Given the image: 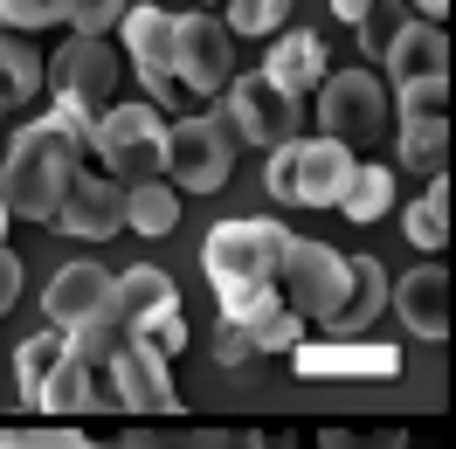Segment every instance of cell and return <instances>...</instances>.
I'll list each match as a JSON object with an SVG mask.
<instances>
[{
    "label": "cell",
    "mask_w": 456,
    "mask_h": 449,
    "mask_svg": "<svg viewBox=\"0 0 456 449\" xmlns=\"http://www.w3.org/2000/svg\"><path fill=\"white\" fill-rule=\"evenodd\" d=\"M49 222H56L62 235L104 242V235H118V228H125V187H118V180H104V173H77V180H69V194H62V208L49 215Z\"/></svg>",
    "instance_id": "e0dca14e"
},
{
    "label": "cell",
    "mask_w": 456,
    "mask_h": 449,
    "mask_svg": "<svg viewBox=\"0 0 456 449\" xmlns=\"http://www.w3.org/2000/svg\"><path fill=\"white\" fill-rule=\"evenodd\" d=\"M228 167H235V132H228L222 111H194L180 118V125H167V187L173 194H215L228 180Z\"/></svg>",
    "instance_id": "52a82bcc"
},
{
    "label": "cell",
    "mask_w": 456,
    "mask_h": 449,
    "mask_svg": "<svg viewBox=\"0 0 456 449\" xmlns=\"http://www.w3.org/2000/svg\"><path fill=\"white\" fill-rule=\"evenodd\" d=\"M235 332L249 339L256 353H297L305 346V318L284 305V298H270V305H256V311H242V318H228Z\"/></svg>",
    "instance_id": "603a6c76"
},
{
    "label": "cell",
    "mask_w": 456,
    "mask_h": 449,
    "mask_svg": "<svg viewBox=\"0 0 456 449\" xmlns=\"http://www.w3.org/2000/svg\"><path fill=\"white\" fill-rule=\"evenodd\" d=\"M49 84V56H35L28 35H0V104H28Z\"/></svg>",
    "instance_id": "cb8c5ba5"
},
{
    "label": "cell",
    "mask_w": 456,
    "mask_h": 449,
    "mask_svg": "<svg viewBox=\"0 0 456 449\" xmlns=\"http://www.w3.org/2000/svg\"><path fill=\"white\" fill-rule=\"evenodd\" d=\"M332 14H339V21H346L353 35H360V29L373 21V0H332Z\"/></svg>",
    "instance_id": "d590c367"
},
{
    "label": "cell",
    "mask_w": 456,
    "mask_h": 449,
    "mask_svg": "<svg viewBox=\"0 0 456 449\" xmlns=\"http://www.w3.org/2000/svg\"><path fill=\"white\" fill-rule=\"evenodd\" d=\"M387 208H395V167H353L339 215L346 222H380Z\"/></svg>",
    "instance_id": "4316f807"
},
{
    "label": "cell",
    "mask_w": 456,
    "mask_h": 449,
    "mask_svg": "<svg viewBox=\"0 0 456 449\" xmlns=\"http://www.w3.org/2000/svg\"><path fill=\"white\" fill-rule=\"evenodd\" d=\"M0 118H7V104H0Z\"/></svg>",
    "instance_id": "ab89813d"
},
{
    "label": "cell",
    "mask_w": 456,
    "mask_h": 449,
    "mask_svg": "<svg viewBox=\"0 0 456 449\" xmlns=\"http://www.w3.org/2000/svg\"><path fill=\"white\" fill-rule=\"evenodd\" d=\"M77 35H104L125 21V0H69V14H62Z\"/></svg>",
    "instance_id": "d6a6232c"
},
{
    "label": "cell",
    "mask_w": 456,
    "mask_h": 449,
    "mask_svg": "<svg viewBox=\"0 0 456 449\" xmlns=\"http://www.w3.org/2000/svg\"><path fill=\"white\" fill-rule=\"evenodd\" d=\"M222 97H228V104H222L228 132H235V139H249V145H263V152L290 145V139H297V125H305V104H297L290 90H277L270 77H263V69L235 77Z\"/></svg>",
    "instance_id": "ba28073f"
},
{
    "label": "cell",
    "mask_w": 456,
    "mask_h": 449,
    "mask_svg": "<svg viewBox=\"0 0 456 449\" xmlns=\"http://www.w3.org/2000/svg\"><path fill=\"white\" fill-rule=\"evenodd\" d=\"M353 152H346L339 139H290L270 152V173H263V187L277 200H290V208H339L346 200V180H353Z\"/></svg>",
    "instance_id": "5b68a950"
},
{
    "label": "cell",
    "mask_w": 456,
    "mask_h": 449,
    "mask_svg": "<svg viewBox=\"0 0 456 449\" xmlns=\"http://www.w3.org/2000/svg\"><path fill=\"white\" fill-rule=\"evenodd\" d=\"M173 401V366L167 353H152L139 339L118 332V353L104 360V380H97V408H139V415H167Z\"/></svg>",
    "instance_id": "30bf717a"
},
{
    "label": "cell",
    "mask_w": 456,
    "mask_h": 449,
    "mask_svg": "<svg viewBox=\"0 0 456 449\" xmlns=\"http://www.w3.org/2000/svg\"><path fill=\"white\" fill-rule=\"evenodd\" d=\"M387 305L401 311V325L415 339H450V270L443 263H415L408 277H395L387 283Z\"/></svg>",
    "instance_id": "2e32d148"
},
{
    "label": "cell",
    "mask_w": 456,
    "mask_h": 449,
    "mask_svg": "<svg viewBox=\"0 0 456 449\" xmlns=\"http://www.w3.org/2000/svg\"><path fill=\"white\" fill-rule=\"evenodd\" d=\"M208 353H215V360H222V366H242V360H256V346H249V339L235 332L228 318H222V325H215V346H208Z\"/></svg>",
    "instance_id": "836d02e7"
},
{
    "label": "cell",
    "mask_w": 456,
    "mask_h": 449,
    "mask_svg": "<svg viewBox=\"0 0 456 449\" xmlns=\"http://www.w3.org/2000/svg\"><path fill=\"white\" fill-rule=\"evenodd\" d=\"M408 7H415V21H436V29H443V14H450V0H408Z\"/></svg>",
    "instance_id": "8d00e7d4"
},
{
    "label": "cell",
    "mask_w": 456,
    "mask_h": 449,
    "mask_svg": "<svg viewBox=\"0 0 456 449\" xmlns=\"http://www.w3.org/2000/svg\"><path fill=\"white\" fill-rule=\"evenodd\" d=\"M387 77H395V90L450 77V35L436 29V21H401L395 42H387Z\"/></svg>",
    "instance_id": "d6986e66"
},
{
    "label": "cell",
    "mask_w": 456,
    "mask_h": 449,
    "mask_svg": "<svg viewBox=\"0 0 456 449\" xmlns=\"http://www.w3.org/2000/svg\"><path fill=\"white\" fill-rule=\"evenodd\" d=\"M90 152L118 173V187H145L167 173V118L159 104H104L90 125Z\"/></svg>",
    "instance_id": "277c9868"
},
{
    "label": "cell",
    "mask_w": 456,
    "mask_h": 449,
    "mask_svg": "<svg viewBox=\"0 0 456 449\" xmlns=\"http://www.w3.org/2000/svg\"><path fill=\"white\" fill-rule=\"evenodd\" d=\"M125 7H145V0H125Z\"/></svg>",
    "instance_id": "f35d334b"
},
{
    "label": "cell",
    "mask_w": 456,
    "mask_h": 449,
    "mask_svg": "<svg viewBox=\"0 0 456 449\" xmlns=\"http://www.w3.org/2000/svg\"><path fill=\"white\" fill-rule=\"evenodd\" d=\"M62 353H69V339L49 325V332H35V339H21V353H14V388H21V401H35L42 394V380L62 366Z\"/></svg>",
    "instance_id": "83f0119b"
},
{
    "label": "cell",
    "mask_w": 456,
    "mask_h": 449,
    "mask_svg": "<svg viewBox=\"0 0 456 449\" xmlns=\"http://www.w3.org/2000/svg\"><path fill=\"white\" fill-rule=\"evenodd\" d=\"M263 77L277 90H290L297 104H305V90H318L332 69H325V42H318L312 29H290V35H277L270 42V56H263Z\"/></svg>",
    "instance_id": "44dd1931"
},
{
    "label": "cell",
    "mask_w": 456,
    "mask_h": 449,
    "mask_svg": "<svg viewBox=\"0 0 456 449\" xmlns=\"http://www.w3.org/2000/svg\"><path fill=\"white\" fill-rule=\"evenodd\" d=\"M62 14H69V0H0V35H35Z\"/></svg>",
    "instance_id": "1f68e13d"
},
{
    "label": "cell",
    "mask_w": 456,
    "mask_h": 449,
    "mask_svg": "<svg viewBox=\"0 0 456 449\" xmlns=\"http://www.w3.org/2000/svg\"><path fill=\"white\" fill-rule=\"evenodd\" d=\"M0 449H118V443H90L62 421H35V429H0Z\"/></svg>",
    "instance_id": "f546056e"
},
{
    "label": "cell",
    "mask_w": 456,
    "mask_h": 449,
    "mask_svg": "<svg viewBox=\"0 0 456 449\" xmlns=\"http://www.w3.org/2000/svg\"><path fill=\"white\" fill-rule=\"evenodd\" d=\"M395 104H401V167L443 180V159H450V77L395 90Z\"/></svg>",
    "instance_id": "8fae6325"
},
{
    "label": "cell",
    "mask_w": 456,
    "mask_h": 449,
    "mask_svg": "<svg viewBox=\"0 0 456 449\" xmlns=\"http://www.w3.org/2000/svg\"><path fill=\"white\" fill-rule=\"evenodd\" d=\"M318 449H408L401 421H332L318 429Z\"/></svg>",
    "instance_id": "f1b7e54d"
},
{
    "label": "cell",
    "mask_w": 456,
    "mask_h": 449,
    "mask_svg": "<svg viewBox=\"0 0 456 449\" xmlns=\"http://www.w3.org/2000/svg\"><path fill=\"white\" fill-rule=\"evenodd\" d=\"M125 228H132V235H173V228H180V194H173L167 180L125 187Z\"/></svg>",
    "instance_id": "484cf974"
},
{
    "label": "cell",
    "mask_w": 456,
    "mask_h": 449,
    "mask_svg": "<svg viewBox=\"0 0 456 449\" xmlns=\"http://www.w3.org/2000/svg\"><path fill=\"white\" fill-rule=\"evenodd\" d=\"M118 449H290L270 429H125Z\"/></svg>",
    "instance_id": "ffe728a7"
},
{
    "label": "cell",
    "mask_w": 456,
    "mask_h": 449,
    "mask_svg": "<svg viewBox=\"0 0 456 449\" xmlns=\"http://www.w3.org/2000/svg\"><path fill=\"white\" fill-rule=\"evenodd\" d=\"M111 84H118V56L104 49V35H69L62 56H49V90H56V104H69V111L97 118L111 104Z\"/></svg>",
    "instance_id": "4fadbf2b"
},
{
    "label": "cell",
    "mask_w": 456,
    "mask_h": 449,
    "mask_svg": "<svg viewBox=\"0 0 456 449\" xmlns=\"http://www.w3.org/2000/svg\"><path fill=\"white\" fill-rule=\"evenodd\" d=\"M173 84L194 97H222L235 84L228 69V29L215 14H173Z\"/></svg>",
    "instance_id": "7c38bea8"
},
{
    "label": "cell",
    "mask_w": 456,
    "mask_h": 449,
    "mask_svg": "<svg viewBox=\"0 0 456 449\" xmlns=\"http://www.w3.org/2000/svg\"><path fill=\"white\" fill-rule=\"evenodd\" d=\"M14 298H21V256L0 242V318L14 311Z\"/></svg>",
    "instance_id": "e575fe53"
},
{
    "label": "cell",
    "mask_w": 456,
    "mask_h": 449,
    "mask_svg": "<svg viewBox=\"0 0 456 449\" xmlns=\"http://www.w3.org/2000/svg\"><path fill=\"white\" fill-rule=\"evenodd\" d=\"M77 173H84V145L69 139L56 118H28V125L14 132V145H7L0 200H7V215H21V222H49Z\"/></svg>",
    "instance_id": "7a4b0ae2"
},
{
    "label": "cell",
    "mask_w": 456,
    "mask_h": 449,
    "mask_svg": "<svg viewBox=\"0 0 456 449\" xmlns=\"http://www.w3.org/2000/svg\"><path fill=\"white\" fill-rule=\"evenodd\" d=\"M297 373H312V380H325V373H401V353L395 346H367V339H305L297 353Z\"/></svg>",
    "instance_id": "ac0fdd59"
},
{
    "label": "cell",
    "mask_w": 456,
    "mask_h": 449,
    "mask_svg": "<svg viewBox=\"0 0 456 449\" xmlns=\"http://www.w3.org/2000/svg\"><path fill=\"white\" fill-rule=\"evenodd\" d=\"M401 235H408L415 249H428V256L450 242V180H428V194L401 208Z\"/></svg>",
    "instance_id": "d4e9b609"
},
{
    "label": "cell",
    "mask_w": 456,
    "mask_h": 449,
    "mask_svg": "<svg viewBox=\"0 0 456 449\" xmlns=\"http://www.w3.org/2000/svg\"><path fill=\"white\" fill-rule=\"evenodd\" d=\"M42 311H49L56 332H84L90 318L111 311V270L104 263H62L49 277V290H42Z\"/></svg>",
    "instance_id": "9a60e30c"
},
{
    "label": "cell",
    "mask_w": 456,
    "mask_h": 449,
    "mask_svg": "<svg viewBox=\"0 0 456 449\" xmlns=\"http://www.w3.org/2000/svg\"><path fill=\"white\" fill-rule=\"evenodd\" d=\"M346 290H353V256L290 235L284 256H277V298H284L305 325H332L339 305H346Z\"/></svg>",
    "instance_id": "8992f818"
},
{
    "label": "cell",
    "mask_w": 456,
    "mask_h": 449,
    "mask_svg": "<svg viewBox=\"0 0 456 449\" xmlns=\"http://www.w3.org/2000/svg\"><path fill=\"white\" fill-rule=\"evenodd\" d=\"M297 7V0H228V35H277L284 29V14Z\"/></svg>",
    "instance_id": "4dcf8cb0"
},
{
    "label": "cell",
    "mask_w": 456,
    "mask_h": 449,
    "mask_svg": "<svg viewBox=\"0 0 456 449\" xmlns=\"http://www.w3.org/2000/svg\"><path fill=\"white\" fill-rule=\"evenodd\" d=\"M118 42H125V56L139 69L145 84V104H173V14L167 7H125V21H118Z\"/></svg>",
    "instance_id": "5bb4252c"
},
{
    "label": "cell",
    "mask_w": 456,
    "mask_h": 449,
    "mask_svg": "<svg viewBox=\"0 0 456 449\" xmlns=\"http://www.w3.org/2000/svg\"><path fill=\"white\" fill-rule=\"evenodd\" d=\"M318 125H325V139H339L346 152H353V145H373L387 132V84H380L373 69L325 77V84H318Z\"/></svg>",
    "instance_id": "9c48e42d"
},
{
    "label": "cell",
    "mask_w": 456,
    "mask_h": 449,
    "mask_svg": "<svg viewBox=\"0 0 456 449\" xmlns=\"http://www.w3.org/2000/svg\"><path fill=\"white\" fill-rule=\"evenodd\" d=\"M111 318L125 339H139L167 360L187 346V311H180V290H173V277L159 263H132V270L111 277Z\"/></svg>",
    "instance_id": "3957f363"
},
{
    "label": "cell",
    "mask_w": 456,
    "mask_h": 449,
    "mask_svg": "<svg viewBox=\"0 0 456 449\" xmlns=\"http://www.w3.org/2000/svg\"><path fill=\"white\" fill-rule=\"evenodd\" d=\"M0 242H7V200H0Z\"/></svg>",
    "instance_id": "74e56055"
},
{
    "label": "cell",
    "mask_w": 456,
    "mask_h": 449,
    "mask_svg": "<svg viewBox=\"0 0 456 449\" xmlns=\"http://www.w3.org/2000/svg\"><path fill=\"white\" fill-rule=\"evenodd\" d=\"M284 228L263 222V215H242V222H215L208 242H200V270L222 298V318H242L277 298V256H284Z\"/></svg>",
    "instance_id": "6da1fadb"
},
{
    "label": "cell",
    "mask_w": 456,
    "mask_h": 449,
    "mask_svg": "<svg viewBox=\"0 0 456 449\" xmlns=\"http://www.w3.org/2000/svg\"><path fill=\"white\" fill-rule=\"evenodd\" d=\"M387 311V270H380V256H353V290H346V305H339V318L325 325L332 339H360Z\"/></svg>",
    "instance_id": "7402d4cb"
}]
</instances>
